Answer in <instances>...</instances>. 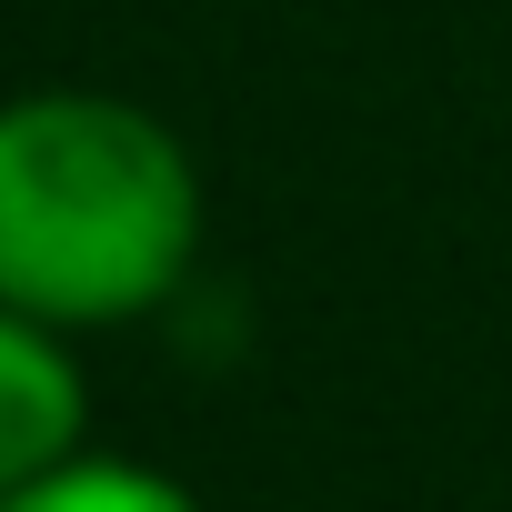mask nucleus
<instances>
[{"instance_id": "nucleus-1", "label": "nucleus", "mask_w": 512, "mask_h": 512, "mask_svg": "<svg viewBox=\"0 0 512 512\" xmlns=\"http://www.w3.org/2000/svg\"><path fill=\"white\" fill-rule=\"evenodd\" d=\"M211 191L191 141L121 91L0 101V302L51 332H121L181 302L201 272Z\"/></svg>"}, {"instance_id": "nucleus-2", "label": "nucleus", "mask_w": 512, "mask_h": 512, "mask_svg": "<svg viewBox=\"0 0 512 512\" xmlns=\"http://www.w3.org/2000/svg\"><path fill=\"white\" fill-rule=\"evenodd\" d=\"M91 452V372L81 342L0 302V502Z\"/></svg>"}, {"instance_id": "nucleus-3", "label": "nucleus", "mask_w": 512, "mask_h": 512, "mask_svg": "<svg viewBox=\"0 0 512 512\" xmlns=\"http://www.w3.org/2000/svg\"><path fill=\"white\" fill-rule=\"evenodd\" d=\"M0 512H211L181 472H161V462H131V452H81V462H61L51 482H31V492H11Z\"/></svg>"}]
</instances>
